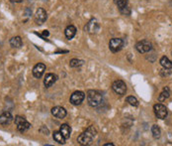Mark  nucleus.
Instances as JSON below:
<instances>
[{
  "label": "nucleus",
  "mask_w": 172,
  "mask_h": 146,
  "mask_svg": "<svg viewBox=\"0 0 172 146\" xmlns=\"http://www.w3.org/2000/svg\"><path fill=\"white\" fill-rule=\"evenodd\" d=\"M43 35H44V36H45V37H48V36H49V33L48 31H44Z\"/></svg>",
  "instance_id": "obj_25"
},
{
  "label": "nucleus",
  "mask_w": 172,
  "mask_h": 146,
  "mask_svg": "<svg viewBox=\"0 0 172 146\" xmlns=\"http://www.w3.org/2000/svg\"><path fill=\"white\" fill-rule=\"evenodd\" d=\"M103 100V95L98 90L89 89L87 92V102L88 104L92 107H97L101 104Z\"/></svg>",
  "instance_id": "obj_2"
},
{
  "label": "nucleus",
  "mask_w": 172,
  "mask_h": 146,
  "mask_svg": "<svg viewBox=\"0 0 172 146\" xmlns=\"http://www.w3.org/2000/svg\"><path fill=\"white\" fill-rule=\"evenodd\" d=\"M59 131L63 135V137L65 139H68L70 137V134H71V128L68 124L64 123V124H62L60 125V128H59Z\"/></svg>",
  "instance_id": "obj_14"
},
{
  "label": "nucleus",
  "mask_w": 172,
  "mask_h": 146,
  "mask_svg": "<svg viewBox=\"0 0 172 146\" xmlns=\"http://www.w3.org/2000/svg\"><path fill=\"white\" fill-rule=\"evenodd\" d=\"M112 89L113 90L118 94L119 95H124L126 94V92H127V84H126L125 82L121 80H117L112 84Z\"/></svg>",
  "instance_id": "obj_5"
},
{
  "label": "nucleus",
  "mask_w": 172,
  "mask_h": 146,
  "mask_svg": "<svg viewBox=\"0 0 172 146\" xmlns=\"http://www.w3.org/2000/svg\"><path fill=\"white\" fill-rule=\"evenodd\" d=\"M52 114L54 117H57L58 119H62L67 116V110H65V108L62 107H54L52 108Z\"/></svg>",
  "instance_id": "obj_10"
},
{
  "label": "nucleus",
  "mask_w": 172,
  "mask_h": 146,
  "mask_svg": "<svg viewBox=\"0 0 172 146\" xmlns=\"http://www.w3.org/2000/svg\"><path fill=\"white\" fill-rule=\"evenodd\" d=\"M97 135V129H96L93 125L89 126L84 132H82L77 138V142L80 145H90L92 143L93 139Z\"/></svg>",
  "instance_id": "obj_1"
},
{
  "label": "nucleus",
  "mask_w": 172,
  "mask_h": 146,
  "mask_svg": "<svg viewBox=\"0 0 172 146\" xmlns=\"http://www.w3.org/2000/svg\"><path fill=\"white\" fill-rule=\"evenodd\" d=\"M48 18V14L45 12V10L43 9V8H39L37 11H36V14H35V21L38 25H42L45 22V20Z\"/></svg>",
  "instance_id": "obj_9"
},
{
  "label": "nucleus",
  "mask_w": 172,
  "mask_h": 146,
  "mask_svg": "<svg viewBox=\"0 0 172 146\" xmlns=\"http://www.w3.org/2000/svg\"><path fill=\"white\" fill-rule=\"evenodd\" d=\"M104 146H114L113 143H107V144H104Z\"/></svg>",
  "instance_id": "obj_27"
},
{
  "label": "nucleus",
  "mask_w": 172,
  "mask_h": 146,
  "mask_svg": "<svg viewBox=\"0 0 172 146\" xmlns=\"http://www.w3.org/2000/svg\"><path fill=\"white\" fill-rule=\"evenodd\" d=\"M58 80V75L54 74H47L44 79V84L45 88H50Z\"/></svg>",
  "instance_id": "obj_12"
},
{
  "label": "nucleus",
  "mask_w": 172,
  "mask_h": 146,
  "mask_svg": "<svg viewBox=\"0 0 172 146\" xmlns=\"http://www.w3.org/2000/svg\"><path fill=\"white\" fill-rule=\"evenodd\" d=\"M129 0H114V3L117 5L119 9H122L127 6Z\"/></svg>",
  "instance_id": "obj_23"
},
{
  "label": "nucleus",
  "mask_w": 172,
  "mask_h": 146,
  "mask_svg": "<svg viewBox=\"0 0 172 146\" xmlns=\"http://www.w3.org/2000/svg\"><path fill=\"white\" fill-rule=\"evenodd\" d=\"M83 61L82 60H79V59H72L71 61H70L69 65L71 68H78V67H81L83 65Z\"/></svg>",
  "instance_id": "obj_21"
},
{
  "label": "nucleus",
  "mask_w": 172,
  "mask_h": 146,
  "mask_svg": "<svg viewBox=\"0 0 172 146\" xmlns=\"http://www.w3.org/2000/svg\"><path fill=\"white\" fill-rule=\"evenodd\" d=\"M10 45H11V47L16 48V49L21 48L22 45H23L21 37L16 36V37H13L12 39H10Z\"/></svg>",
  "instance_id": "obj_16"
},
{
  "label": "nucleus",
  "mask_w": 172,
  "mask_h": 146,
  "mask_svg": "<svg viewBox=\"0 0 172 146\" xmlns=\"http://www.w3.org/2000/svg\"><path fill=\"white\" fill-rule=\"evenodd\" d=\"M53 137L54 139V141L59 143V144H64L65 143V140H67V139L63 137V135L60 133V131H54L53 133Z\"/></svg>",
  "instance_id": "obj_17"
},
{
  "label": "nucleus",
  "mask_w": 172,
  "mask_h": 146,
  "mask_svg": "<svg viewBox=\"0 0 172 146\" xmlns=\"http://www.w3.org/2000/svg\"><path fill=\"white\" fill-rule=\"evenodd\" d=\"M169 95H170V92H169V88L168 87H165L162 90V93H161L159 94V97H158V100L159 102H163V100L165 99H167L169 98Z\"/></svg>",
  "instance_id": "obj_19"
},
{
  "label": "nucleus",
  "mask_w": 172,
  "mask_h": 146,
  "mask_svg": "<svg viewBox=\"0 0 172 146\" xmlns=\"http://www.w3.org/2000/svg\"><path fill=\"white\" fill-rule=\"evenodd\" d=\"M154 110V114L155 116L159 118V119H165L168 115V110L165 107V105L161 104V103H156L153 107Z\"/></svg>",
  "instance_id": "obj_4"
},
{
  "label": "nucleus",
  "mask_w": 172,
  "mask_h": 146,
  "mask_svg": "<svg viewBox=\"0 0 172 146\" xmlns=\"http://www.w3.org/2000/svg\"><path fill=\"white\" fill-rule=\"evenodd\" d=\"M84 98H85V94L81 92V90H76V92H74L70 95L69 102L73 105H79L83 103Z\"/></svg>",
  "instance_id": "obj_6"
},
{
  "label": "nucleus",
  "mask_w": 172,
  "mask_h": 146,
  "mask_svg": "<svg viewBox=\"0 0 172 146\" xmlns=\"http://www.w3.org/2000/svg\"><path fill=\"white\" fill-rule=\"evenodd\" d=\"M45 71V65L43 63H39L33 68V75L36 79H40L44 75Z\"/></svg>",
  "instance_id": "obj_11"
},
{
  "label": "nucleus",
  "mask_w": 172,
  "mask_h": 146,
  "mask_svg": "<svg viewBox=\"0 0 172 146\" xmlns=\"http://www.w3.org/2000/svg\"><path fill=\"white\" fill-rule=\"evenodd\" d=\"M171 54H172V53H171Z\"/></svg>",
  "instance_id": "obj_28"
},
{
  "label": "nucleus",
  "mask_w": 172,
  "mask_h": 146,
  "mask_svg": "<svg viewBox=\"0 0 172 146\" xmlns=\"http://www.w3.org/2000/svg\"><path fill=\"white\" fill-rule=\"evenodd\" d=\"M126 100H127V103H129L131 105H133V107H138V105H139L138 99H136L135 97H133V95H130V97H128L127 98H126Z\"/></svg>",
  "instance_id": "obj_22"
},
{
  "label": "nucleus",
  "mask_w": 172,
  "mask_h": 146,
  "mask_svg": "<svg viewBox=\"0 0 172 146\" xmlns=\"http://www.w3.org/2000/svg\"><path fill=\"white\" fill-rule=\"evenodd\" d=\"M151 133H153V136L154 139H158L160 137V135H161V130L159 128L158 125H153V127H151Z\"/></svg>",
  "instance_id": "obj_20"
},
{
  "label": "nucleus",
  "mask_w": 172,
  "mask_h": 146,
  "mask_svg": "<svg viewBox=\"0 0 172 146\" xmlns=\"http://www.w3.org/2000/svg\"><path fill=\"white\" fill-rule=\"evenodd\" d=\"M64 34H65V37L68 40H71L75 36V34H76V28H75L73 25H69V26L65 28Z\"/></svg>",
  "instance_id": "obj_15"
},
{
  "label": "nucleus",
  "mask_w": 172,
  "mask_h": 146,
  "mask_svg": "<svg viewBox=\"0 0 172 146\" xmlns=\"http://www.w3.org/2000/svg\"><path fill=\"white\" fill-rule=\"evenodd\" d=\"M13 116L11 112H4L3 113L0 114V124L1 125H8L12 121Z\"/></svg>",
  "instance_id": "obj_13"
},
{
  "label": "nucleus",
  "mask_w": 172,
  "mask_h": 146,
  "mask_svg": "<svg viewBox=\"0 0 172 146\" xmlns=\"http://www.w3.org/2000/svg\"><path fill=\"white\" fill-rule=\"evenodd\" d=\"M159 63H160V65H161V66H162L164 69H172V62L170 61V60H169L167 57L163 56L162 58L160 59Z\"/></svg>",
  "instance_id": "obj_18"
},
{
  "label": "nucleus",
  "mask_w": 172,
  "mask_h": 146,
  "mask_svg": "<svg viewBox=\"0 0 172 146\" xmlns=\"http://www.w3.org/2000/svg\"><path fill=\"white\" fill-rule=\"evenodd\" d=\"M15 125H16V128L20 132H25L31 128V123L28 122L26 118L19 116V115L15 117Z\"/></svg>",
  "instance_id": "obj_3"
},
{
  "label": "nucleus",
  "mask_w": 172,
  "mask_h": 146,
  "mask_svg": "<svg viewBox=\"0 0 172 146\" xmlns=\"http://www.w3.org/2000/svg\"><path fill=\"white\" fill-rule=\"evenodd\" d=\"M135 49L138 50V51H139L140 54H144V53L149 52L150 50L153 49V45H151L150 42L146 41V40H143V41L136 43Z\"/></svg>",
  "instance_id": "obj_8"
},
{
  "label": "nucleus",
  "mask_w": 172,
  "mask_h": 146,
  "mask_svg": "<svg viewBox=\"0 0 172 146\" xmlns=\"http://www.w3.org/2000/svg\"><path fill=\"white\" fill-rule=\"evenodd\" d=\"M120 11H121V13L124 14V15H130L131 14V10H130V8L128 6H126V7H124L122 9H120Z\"/></svg>",
  "instance_id": "obj_24"
},
{
  "label": "nucleus",
  "mask_w": 172,
  "mask_h": 146,
  "mask_svg": "<svg viewBox=\"0 0 172 146\" xmlns=\"http://www.w3.org/2000/svg\"><path fill=\"white\" fill-rule=\"evenodd\" d=\"M124 47V41L120 38H113L109 42V48L113 53H117Z\"/></svg>",
  "instance_id": "obj_7"
},
{
  "label": "nucleus",
  "mask_w": 172,
  "mask_h": 146,
  "mask_svg": "<svg viewBox=\"0 0 172 146\" xmlns=\"http://www.w3.org/2000/svg\"><path fill=\"white\" fill-rule=\"evenodd\" d=\"M12 2H15V3H20V2H22L23 0H11Z\"/></svg>",
  "instance_id": "obj_26"
}]
</instances>
